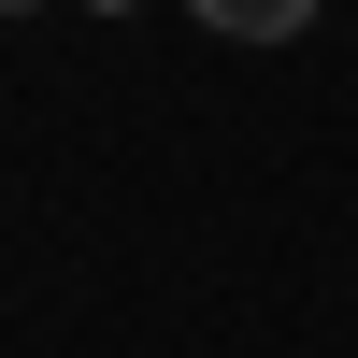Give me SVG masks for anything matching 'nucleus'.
I'll return each mask as SVG.
<instances>
[{"mask_svg":"<svg viewBox=\"0 0 358 358\" xmlns=\"http://www.w3.org/2000/svg\"><path fill=\"white\" fill-rule=\"evenodd\" d=\"M201 29H229V43H287V29H315V0H187Z\"/></svg>","mask_w":358,"mask_h":358,"instance_id":"f257e3e1","label":"nucleus"},{"mask_svg":"<svg viewBox=\"0 0 358 358\" xmlns=\"http://www.w3.org/2000/svg\"><path fill=\"white\" fill-rule=\"evenodd\" d=\"M101 15H129V0H101Z\"/></svg>","mask_w":358,"mask_h":358,"instance_id":"f03ea898","label":"nucleus"},{"mask_svg":"<svg viewBox=\"0 0 358 358\" xmlns=\"http://www.w3.org/2000/svg\"><path fill=\"white\" fill-rule=\"evenodd\" d=\"M0 15H29V0H0Z\"/></svg>","mask_w":358,"mask_h":358,"instance_id":"7ed1b4c3","label":"nucleus"}]
</instances>
